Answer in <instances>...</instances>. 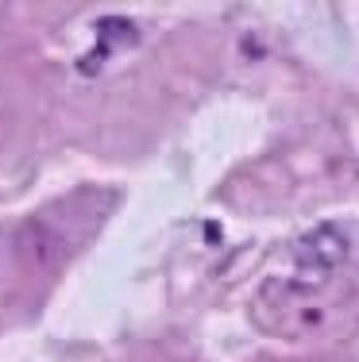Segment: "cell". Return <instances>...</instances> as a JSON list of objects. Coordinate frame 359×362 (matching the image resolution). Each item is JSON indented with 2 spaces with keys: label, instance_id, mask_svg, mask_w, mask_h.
Segmentation results:
<instances>
[{
  "label": "cell",
  "instance_id": "6da1fadb",
  "mask_svg": "<svg viewBox=\"0 0 359 362\" xmlns=\"http://www.w3.org/2000/svg\"><path fill=\"white\" fill-rule=\"evenodd\" d=\"M348 251H352V243H348L344 231H340L336 223H321V228H313L305 239H297L294 262H297V270L305 274V286H321V281L348 258Z\"/></svg>",
  "mask_w": 359,
  "mask_h": 362
},
{
  "label": "cell",
  "instance_id": "3957f363",
  "mask_svg": "<svg viewBox=\"0 0 359 362\" xmlns=\"http://www.w3.org/2000/svg\"><path fill=\"white\" fill-rule=\"evenodd\" d=\"M97 35L105 47H127V42H135L139 39V31H135V23L132 20H120V16H108V20H101L97 23Z\"/></svg>",
  "mask_w": 359,
  "mask_h": 362
},
{
  "label": "cell",
  "instance_id": "7a4b0ae2",
  "mask_svg": "<svg viewBox=\"0 0 359 362\" xmlns=\"http://www.w3.org/2000/svg\"><path fill=\"white\" fill-rule=\"evenodd\" d=\"M16 255H20V262L28 270L47 274L66 258V235L47 220H28L16 231Z\"/></svg>",
  "mask_w": 359,
  "mask_h": 362
}]
</instances>
